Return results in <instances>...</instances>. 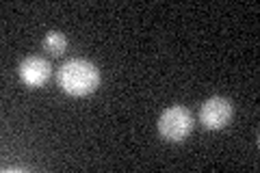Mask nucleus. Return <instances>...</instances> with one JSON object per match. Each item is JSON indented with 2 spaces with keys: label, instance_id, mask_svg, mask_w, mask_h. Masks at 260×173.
Instances as JSON below:
<instances>
[{
  "label": "nucleus",
  "instance_id": "f257e3e1",
  "mask_svg": "<svg viewBox=\"0 0 260 173\" xmlns=\"http://www.w3.org/2000/svg\"><path fill=\"white\" fill-rule=\"evenodd\" d=\"M59 85L70 95H89L100 85V72L87 59H72L63 63L59 72Z\"/></svg>",
  "mask_w": 260,
  "mask_h": 173
},
{
  "label": "nucleus",
  "instance_id": "f03ea898",
  "mask_svg": "<svg viewBox=\"0 0 260 173\" xmlns=\"http://www.w3.org/2000/svg\"><path fill=\"white\" fill-rule=\"evenodd\" d=\"M193 130V115L184 106H169L158 119V132L167 141H182Z\"/></svg>",
  "mask_w": 260,
  "mask_h": 173
},
{
  "label": "nucleus",
  "instance_id": "7ed1b4c3",
  "mask_svg": "<svg viewBox=\"0 0 260 173\" xmlns=\"http://www.w3.org/2000/svg\"><path fill=\"white\" fill-rule=\"evenodd\" d=\"M200 119L210 130H219V128L228 126V121L232 119V102L221 95L208 97V100L202 104Z\"/></svg>",
  "mask_w": 260,
  "mask_h": 173
},
{
  "label": "nucleus",
  "instance_id": "20e7f679",
  "mask_svg": "<svg viewBox=\"0 0 260 173\" xmlns=\"http://www.w3.org/2000/svg\"><path fill=\"white\" fill-rule=\"evenodd\" d=\"M50 63L42 56H28V59H24L20 63V78L26 82L28 87H39L44 85V82L50 78Z\"/></svg>",
  "mask_w": 260,
  "mask_h": 173
},
{
  "label": "nucleus",
  "instance_id": "39448f33",
  "mask_svg": "<svg viewBox=\"0 0 260 173\" xmlns=\"http://www.w3.org/2000/svg\"><path fill=\"white\" fill-rule=\"evenodd\" d=\"M44 48H46V52H50L52 56H59L65 52V48H68V37L59 30H50L44 39Z\"/></svg>",
  "mask_w": 260,
  "mask_h": 173
}]
</instances>
